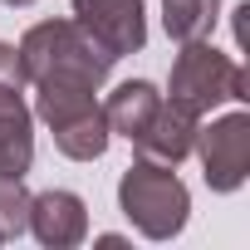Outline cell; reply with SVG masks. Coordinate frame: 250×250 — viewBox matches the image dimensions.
I'll list each match as a JSON object with an SVG mask.
<instances>
[{"label":"cell","instance_id":"obj_1","mask_svg":"<svg viewBox=\"0 0 250 250\" xmlns=\"http://www.w3.org/2000/svg\"><path fill=\"white\" fill-rule=\"evenodd\" d=\"M113 54L79 25V20H40L20 40V69L25 83H64V88H88L98 93L113 74Z\"/></svg>","mask_w":250,"mask_h":250},{"label":"cell","instance_id":"obj_2","mask_svg":"<svg viewBox=\"0 0 250 250\" xmlns=\"http://www.w3.org/2000/svg\"><path fill=\"white\" fill-rule=\"evenodd\" d=\"M118 206L147 240H172L182 235L187 226V211H191V191L187 182L172 172V167H157V162H133L118 182Z\"/></svg>","mask_w":250,"mask_h":250},{"label":"cell","instance_id":"obj_3","mask_svg":"<svg viewBox=\"0 0 250 250\" xmlns=\"http://www.w3.org/2000/svg\"><path fill=\"white\" fill-rule=\"evenodd\" d=\"M167 93H172L177 108H187V113L201 118V113H211V108L226 103V98L245 103V98H250V74H245L235 59H226L221 49H211L206 40H191V44H182V54H177V64H172Z\"/></svg>","mask_w":250,"mask_h":250},{"label":"cell","instance_id":"obj_4","mask_svg":"<svg viewBox=\"0 0 250 250\" xmlns=\"http://www.w3.org/2000/svg\"><path fill=\"white\" fill-rule=\"evenodd\" d=\"M35 113L49 123L54 147L74 162H98L108 152V118L93 103L88 88H64V83H40L35 93Z\"/></svg>","mask_w":250,"mask_h":250},{"label":"cell","instance_id":"obj_5","mask_svg":"<svg viewBox=\"0 0 250 250\" xmlns=\"http://www.w3.org/2000/svg\"><path fill=\"white\" fill-rule=\"evenodd\" d=\"M201 152V172L211 191H235L250 177V118L245 113H226L211 128H196V147Z\"/></svg>","mask_w":250,"mask_h":250},{"label":"cell","instance_id":"obj_6","mask_svg":"<svg viewBox=\"0 0 250 250\" xmlns=\"http://www.w3.org/2000/svg\"><path fill=\"white\" fill-rule=\"evenodd\" d=\"M74 20L113 54H138L147 44V15L143 0H74Z\"/></svg>","mask_w":250,"mask_h":250},{"label":"cell","instance_id":"obj_7","mask_svg":"<svg viewBox=\"0 0 250 250\" xmlns=\"http://www.w3.org/2000/svg\"><path fill=\"white\" fill-rule=\"evenodd\" d=\"M196 128H201L196 113H187V108H177V103H157L152 123L133 138V147H138L143 162L177 167L182 157H191V147H196Z\"/></svg>","mask_w":250,"mask_h":250},{"label":"cell","instance_id":"obj_8","mask_svg":"<svg viewBox=\"0 0 250 250\" xmlns=\"http://www.w3.org/2000/svg\"><path fill=\"white\" fill-rule=\"evenodd\" d=\"M30 230L49 250H69L88 235V211L74 191H40L30 196Z\"/></svg>","mask_w":250,"mask_h":250},{"label":"cell","instance_id":"obj_9","mask_svg":"<svg viewBox=\"0 0 250 250\" xmlns=\"http://www.w3.org/2000/svg\"><path fill=\"white\" fill-rule=\"evenodd\" d=\"M35 162V113L25 88H0V177H25Z\"/></svg>","mask_w":250,"mask_h":250},{"label":"cell","instance_id":"obj_10","mask_svg":"<svg viewBox=\"0 0 250 250\" xmlns=\"http://www.w3.org/2000/svg\"><path fill=\"white\" fill-rule=\"evenodd\" d=\"M157 103H162V93L147 83V79H128V83H118L113 93H108V103H103V118H108V133H118V138H138L147 123H152V113H157Z\"/></svg>","mask_w":250,"mask_h":250},{"label":"cell","instance_id":"obj_11","mask_svg":"<svg viewBox=\"0 0 250 250\" xmlns=\"http://www.w3.org/2000/svg\"><path fill=\"white\" fill-rule=\"evenodd\" d=\"M221 20V0H162V25L177 44L206 40Z\"/></svg>","mask_w":250,"mask_h":250},{"label":"cell","instance_id":"obj_12","mask_svg":"<svg viewBox=\"0 0 250 250\" xmlns=\"http://www.w3.org/2000/svg\"><path fill=\"white\" fill-rule=\"evenodd\" d=\"M30 230V191L25 177H0V235L15 240Z\"/></svg>","mask_w":250,"mask_h":250},{"label":"cell","instance_id":"obj_13","mask_svg":"<svg viewBox=\"0 0 250 250\" xmlns=\"http://www.w3.org/2000/svg\"><path fill=\"white\" fill-rule=\"evenodd\" d=\"M0 88H25V69H20L15 44H0Z\"/></svg>","mask_w":250,"mask_h":250},{"label":"cell","instance_id":"obj_14","mask_svg":"<svg viewBox=\"0 0 250 250\" xmlns=\"http://www.w3.org/2000/svg\"><path fill=\"white\" fill-rule=\"evenodd\" d=\"M5 5H35V0H5Z\"/></svg>","mask_w":250,"mask_h":250},{"label":"cell","instance_id":"obj_15","mask_svg":"<svg viewBox=\"0 0 250 250\" xmlns=\"http://www.w3.org/2000/svg\"><path fill=\"white\" fill-rule=\"evenodd\" d=\"M0 240H5V235H0Z\"/></svg>","mask_w":250,"mask_h":250}]
</instances>
